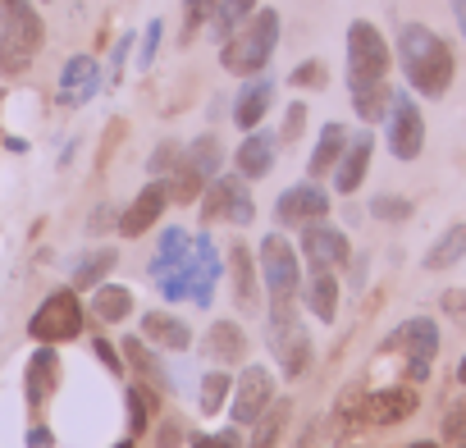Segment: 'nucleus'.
<instances>
[{
    "label": "nucleus",
    "mask_w": 466,
    "mask_h": 448,
    "mask_svg": "<svg viewBox=\"0 0 466 448\" xmlns=\"http://www.w3.org/2000/svg\"><path fill=\"white\" fill-rule=\"evenodd\" d=\"M398 60H402V74H407L411 92L439 101V97L452 87L457 65H452L448 42H443L434 28H425V24H402V33H398Z\"/></svg>",
    "instance_id": "obj_1"
},
{
    "label": "nucleus",
    "mask_w": 466,
    "mask_h": 448,
    "mask_svg": "<svg viewBox=\"0 0 466 448\" xmlns=\"http://www.w3.org/2000/svg\"><path fill=\"white\" fill-rule=\"evenodd\" d=\"M42 42H46L42 15L28 5V0H10V5L0 10V74H10V78L28 74Z\"/></svg>",
    "instance_id": "obj_2"
},
{
    "label": "nucleus",
    "mask_w": 466,
    "mask_h": 448,
    "mask_svg": "<svg viewBox=\"0 0 466 448\" xmlns=\"http://www.w3.org/2000/svg\"><path fill=\"white\" fill-rule=\"evenodd\" d=\"M275 46H279V15H275V10H257L238 33L224 42L219 65H224L228 74H243V78H248V74H261V69L270 65Z\"/></svg>",
    "instance_id": "obj_3"
},
{
    "label": "nucleus",
    "mask_w": 466,
    "mask_h": 448,
    "mask_svg": "<svg viewBox=\"0 0 466 448\" xmlns=\"http://www.w3.org/2000/svg\"><path fill=\"white\" fill-rule=\"evenodd\" d=\"M266 343H270V352L279 357V371H284L289 380H302V375L311 371V357H316V348H311V334H307V325L298 321V307H293V298H270V325H266Z\"/></svg>",
    "instance_id": "obj_4"
},
{
    "label": "nucleus",
    "mask_w": 466,
    "mask_h": 448,
    "mask_svg": "<svg viewBox=\"0 0 466 448\" xmlns=\"http://www.w3.org/2000/svg\"><path fill=\"white\" fill-rule=\"evenodd\" d=\"M28 334H33L37 343H69V339H78V334H83V302H78L69 289H65V293H51V298L33 311Z\"/></svg>",
    "instance_id": "obj_5"
},
{
    "label": "nucleus",
    "mask_w": 466,
    "mask_h": 448,
    "mask_svg": "<svg viewBox=\"0 0 466 448\" xmlns=\"http://www.w3.org/2000/svg\"><path fill=\"white\" fill-rule=\"evenodd\" d=\"M389 74V46L375 24L357 19L348 28V83H380Z\"/></svg>",
    "instance_id": "obj_6"
},
{
    "label": "nucleus",
    "mask_w": 466,
    "mask_h": 448,
    "mask_svg": "<svg viewBox=\"0 0 466 448\" xmlns=\"http://www.w3.org/2000/svg\"><path fill=\"white\" fill-rule=\"evenodd\" d=\"M261 275H266L270 298H298L302 293V257L293 252V243L284 234L261 239Z\"/></svg>",
    "instance_id": "obj_7"
},
{
    "label": "nucleus",
    "mask_w": 466,
    "mask_h": 448,
    "mask_svg": "<svg viewBox=\"0 0 466 448\" xmlns=\"http://www.w3.org/2000/svg\"><path fill=\"white\" fill-rule=\"evenodd\" d=\"M389 348H407V375H411V380H425L430 366H434V357H439V325L425 321V316H416V321L398 325V330L384 339V352H389Z\"/></svg>",
    "instance_id": "obj_8"
},
{
    "label": "nucleus",
    "mask_w": 466,
    "mask_h": 448,
    "mask_svg": "<svg viewBox=\"0 0 466 448\" xmlns=\"http://www.w3.org/2000/svg\"><path fill=\"white\" fill-rule=\"evenodd\" d=\"M210 192H206V219H228V224H252L257 219V206H252V192H248V183L243 178H233V174H215L210 183H206Z\"/></svg>",
    "instance_id": "obj_9"
},
{
    "label": "nucleus",
    "mask_w": 466,
    "mask_h": 448,
    "mask_svg": "<svg viewBox=\"0 0 466 448\" xmlns=\"http://www.w3.org/2000/svg\"><path fill=\"white\" fill-rule=\"evenodd\" d=\"M389 128H384V137H389V151L398 156V160H416L420 156V147H425V119H420V110H416V101L411 97H402V92H393V106H389Z\"/></svg>",
    "instance_id": "obj_10"
},
{
    "label": "nucleus",
    "mask_w": 466,
    "mask_h": 448,
    "mask_svg": "<svg viewBox=\"0 0 466 448\" xmlns=\"http://www.w3.org/2000/svg\"><path fill=\"white\" fill-rule=\"evenodd\" d=\"M270 402H275V375H270L266 366H243L238 384H233V393H228L233 421H238V425H252Z\"/></svg>",
    "instance_id": "obj_11"
},
{
    "label": "nucleus",
    "mask_w": 466,
    "mask_h": 448,
    "mask_svg": "<svg viewBox=\"0 0 466 448\" xmlns=\"http://www.w3.org/2000/svg\"><path fill=\"white\" fill-rule=\"evenodd\" d=\"M302 257L311 261V270H339L352 261V248H348L343 229H334L325 219H311V224H302Z\"/></svg>",
    "instance_id": "obj_12"
},
{
    "label": "nucleus",
    "mask_w": 466,
    "mask_h": 448,
    "mask_svg": "<svg viewBox=\"0 0 466 448\" xmlns=\"http://www.w3.org/2000/svg\"><path fill=\"white\" fill-rule=\"evenodd\" d=\"M420 407V393L411 384H389V389H370L361 398V425H398Z\"/></svg>",
    "instance_id": "obj_13"
},
{
    "label": "nucleus",
    "mask_w": 466,
    "mask_h": 448,
    "mask_svg": "<svg viewBox=\"0 0 466 448\" xmlns=\"http://www.w3.org/2000/svg\"><path fill=\"white\" fill-rule=\"evenodd\" d=\"M329 215V192L311 178V183H293L289 192H279V201H275V219L279 224H311V219H325Z\"/></svg>",
    "instance_id": "obj_14"
},
{
    "label": "nucleus",
    "mask_w": 466,
    "mask_h": 448,
    "mask_svg": "<svg viewBox=\"0 0 466 448\" xmlns=\"http://www.w3.org/2000/svg\"><path fill=\"white\" fill-rule=\"evenodd\" d=\"M165 206H169V188H165V178L147 183V188L133 197V206L119 215V234H124V239H142L151 224L165 215Z\"/></svg>",
    "instance_id": "obj_15"
},
{
    "label": "nucleus",
    "mask_w": 466,
    "mask_h": 448,
    "mask_svg": "<svg viewBox=\"0 0 466 448\" xmlns=\"http://www.w3.org/2000/svg\"><path fill=\"white\" fill-rule=\"evenodd\" d=\"M370 156H375L370 128H366V133H348V147H343V156H339V165H334V188H339L343 197L361 188V178H366V169H370Z\"/></svg>",
    "instance_id": "obj_16"
},
{
    "label": "nucleus",
    "mask_w": 466,
    "mask_h": 448,
    "mask_svg": "<svg viewBox=\"0 0 466 448\" xmlns=\"http://www.w3.org/2000/svg\"><path fill=\"white\" fill-rule=\"evenodd\" d=\"M56 384H60V357H56V343H37V352H33V361H28V380H24V389H28V407H42V402L56 393Z\"/></svg>",
    "instance_id": "obj_17"
},
{
    "label": "nucleus",
    "mask_w": 466,
    "mask_h": 448,
    "mask_svg": "<svg viewBox=\"0 0 466 448\" xmlns=\"http://www.w3.org/2000/svg\"><path fill=\"white\" fill-rule=\"evenodd\" d=\"M206 357H215L219 366H243L248 361V334L238 321H215L206 330Z\"/></svg>",
    "instance_id": "obj_18"
},
{
    "label": "nucleus",
    "mask_w": 466,
    "mask_h": 448,
    "mask_svg": "<svg viewBox=\"0 0 466 448\" xmlns=\"http://www.w3.org/2000/svg\"><path fill=\"white\" fill-rule=\"evenodd\" d=\"M96 87H101V74H96V60L92 56H74L60 69V101L65 106H83Z\"/></svg>",
    "instance_id": "obj_19"
},
{
    "label": "nucleus",
    "mask_w": 466,
    "mask_h": 448,
    "mask_svg": "<svg viewBox=\"0 0 466 448\" xmlns=\"http://www.w3.org/2000/svg\"><path fill=\"white\" fill-rule=\"evenodd\" d=\"M275 147H279V137H275V133L252 128V133H248V142L238 147V174H243V178H266V174L275 169Z\"/></svg>",
    "instance_id": "obj_20"
},
{
    "label": "nucleus",
    "mask_w": 466,
    "mask_h": 448,
    "mask_svg": "<svg viewBox=\"0 0 466 448\" xmlns=\"http://www.w3.org/2000/svg\"><path fill=\"white\" fill-rule=\"evenodd\" d=\"M142 339H147V343H160V348H169V352H183V348L192 343V330H187V321H178V316H169V311H147V316H142Z\"/></svg>",
    "instance_id": "obj_21"
},
{
    "label": "nucleus",
    "mask_w": 466,
    "mask_h": 448,
    "mask_svg": "<svg viewBox=\"0 0 466 448\" xmlns=\"http://www.w3.org/2000/svg\"><path fill=\"white\" fill-rule=\"evenodd\" d=\"M302 302L311 307L316 321H334L339 316V275L334 270H311V280L302 284Z\"/></svg>",
    "instance_id": "obj_22"
},
{
    "label": "nucleus",
    "mask_w": 466,
    "mask_h": 448,
    "mask_svg": "<svg viewBox=\"0 0 466 448\" xmlns=\"http://www.w3.org/2000/svg\"><path fill=\"white\" fill-rule=\"evenodd\" d=\"M228 275H233V298H238V307H252L257 302V261H252L248 243H228Z\"/></svg>",
    "instance_id": "obj_23"
},
{
    "label": "nucleus",
    "mask_w": 466,
    "mask_h": 448,
    "mask_svg": "<svg viewBox=\"0 0 466 448\" xmlns=\"http://www.w3.org/2000/svg\"><path fill=\"white\" fill-rule=\"evenodd\" d=\"M393 106V87L380 78V83H352V110L361 124H380Z\"/></svg>",
    "instance_id": "obj_24"
},
{
    "label": "nucleus",
    "mask_w": 466,
    "mask_h": 448,
    "mask_svg": "<svg viewBox=\"0 0 466 448\" xmlns=\"http://www.w3.org/2000/svg\"><path fill=\"white\" fill-rule=\"evenodd\" d=\"M343 147H348V128H343V124H325V128H320V142H316V151H311V160H307V174H311V178L334 174Z\"/></svg>",
    "instance_id": "obj_25"
},
{
    "label": "nucleus",
    "mask_w": 466,
    "mask_h": 448,
    "mask_svg": "<svg viewBox=\"0 0 466 448\" xmlns=\"http://www.w3.org/2000/svg\"><path fill=\"white\" fill-rule=\"evenodd\" d=\"M178 165H187V169H197L206 183L219 174V165H224V147H219V137L215 133H206V137H197V142H187L183 151H178Z\"/></svg>",
    "instance_id": "obj_26"
},
{
    "label": "nucleus",
    "mask_w": 466,
    "mask_h": 448,
    "mask_svg": "<svg viewBox=\"0 0 466 448\" xmlns=\"http://www.w3.org/2000/svg\"><path fill=\"white\" fill-rule=\"evenodd\" d=\"M92 316L106 321V325H119L133 316V293L124 284H96L92 289Z\"/></svg>",
    "instance_id": "obj_27"
},
{
    "label": "nucleus",
    "mask_w": 466,
    "mask_h": 448,
    "mask_svg": "<svg viewBox=\"0 0 466 448\" xmlns=\"http://www.w3.org/2000/svg\"><path fill=\"white\" fill-rule=\"evenodd\" d=\"M124 402H128V434H147V425L160 412V389L156 384H128Z\"/></svg>",
    "instance_id": "obj_28"
},
{
    "label": "nucleus",
    "mask_w": 466,
    "mask_h": 448,
    "mask_svg": "<svg viewBox=\"0 0 466 448\" xmlns=\"http://www.w3.org/2000/svg\"><path fill=\"white\" fill-rule=\"evenodd\" d=\"M270 78H257V83H248L243 92H238V106H233V119H238V128H257L261 124V115L270 110Z\"/></svg>",
    "instance_id": "obj_29"
},
{
    "label": "nucleus",
    "mask_w": 466,
    "mask_h": 448,
    "mask_svg": "<svg viewBox=\"0 0 466 448\" xmlns=\"http://www.w3.org/2000/svg\"><path fill=\"white\" fill-rule=\"evenodd\" d=\"M289 416H293V402H289V398H275V402L252 421V425H257V434H252V443H248V448H275V443L284 439Z\"/></svg>",
    "instance_id": "obj_30"
},
{
    "label": "nucleus",
    "mask_w": 466,
    "mask_h": 448,
    "mask_svg": "<svg viewBox=\"0 0 466 448\" xmlns=\"http://www.w3.org/2000/svg\"><path fill=\"white\" fill-rule=\"evenodd\" d=\"M457 261H466V224H452L439 234V243L425 252V270H448Z\"/></svg>",
    "instance_id": "obj_31"
},
{
    "label": "nucleus",
    "mask_w": 466,
    "mask_h": 448,
    "mask_svg": "<svg viewBox=\"0 0 466 448\" xmlns=\"http://www.w3.org/2000/svg\"><path fill=\"white\" fill-rule=\"evenodd\" d=\"M115 261H119L115 248H96V252H87L83 261H74V289H96V284H106V275L115 270Z\"/></svg>",
    "instance_id": "obj_32"
},
{
    "label": "nucleus",
    "mask_w": 466,
    "mask_h": 448,
    "mask_svg": "<svg viewBox=\"0 0 466 448\" xmlns=\"http://www.w3.org/2000/svg\"><path fill=\"white\" fill-rule=\"evenodd\" d=\"M252 15H257V0H219L215 15H210L215 19V42H228Z\"/></svg>",
    "instance_id": "obj_33"
},
{
    "label": "nucleus",
    "mask_w": 466,
    "mask_h": 448,
    "mask_svg": "<svg viewBox=\"0 0 466 448\" xmlns=\"http://www.w3.org/2000/svg\"><path fill=\"white\" fill-rule=\"evenodd\" d=\"M187 243H192V239H187L183 229H165V234H160V252L147 261V270H151V275H165V270L183 266V261H187Z\"/></svg>",
    "instance_id": "obj_34"
},
{
    "label": "nucleus",
    "mask_w": 466,
    "mask_h": 448,
    "mask_svg": "<svg viewBox=\"0 0 466 448\" xmlns=\"http://www.w3.org/2000/svg\"><path fill=\"white\" fill-rule=\"evenodd\" d=\"M361 398L366 389L361 384H348L334 402V416H329V434H348V425H361Z\"/></svg>",
    "instance_id": "obj_35"
},
{
    "label": "nucleus",
    "mask_w": 466,
    "mask_h": 448,
    "mask_svg": "<svg viewBox=\"0 0 466 448\" xmlns=\"http://www.w3.org/2000/svg\"><path fill=\"white\" fill-rule=\"evenodd\" d=\"M119 352H124V357H128V361H133V366H137V371H142V375H147L156 389H169V375H165V371H160V361L151 357L147 339H124V348H119Z\"/></svg>",
    "instance_id": "obj_36"
},
{
    "label": "nucleus",
    "mask_w": 466,
    "mask_h": 448,
    "mask_svg": "<svg viewBox=\"0 0 466 448\" xmlns=\"http://www.w3.org/2000/svg\"><path fill=\"white\" fill-rule=\"evenodd\" d=\"M228 393H233V380H228V371H224V366L206 371V380H201V412H206V416H215V412L228 402Z\"/></svg>",
    "instance_id": "obj_37"
},
{
    "label": "nucleus",
    "mask_w": 466,
    "mask_h": 448,
    "mask_svg": "<svg viewBox=\"0 0 466 448\" xmlns=\"http://www.w3.org/2000/svg\"><path fill=\"white\" fill-rule=\"evenodd\" d=\"M165 188H169V201H197L201 188H206V178L197 169H187V165H174L169 178H165Z\"/></svg>",
    "instance_id": "obj_38"
},
{
    "label": "nucleus",
    "mask_w": 466,
    "mask_h": 448,
    "mask_svg": "<svg viewBox=\"0 0 466 448\" xmlns=\"http://www.w3.org/2000/svg\"><path fill=\"white\" fill-rule=\"evenodd\" d=\"M192 284H197V266H192V261H183V266L165 270L160 293H165V302H183V298H192Z\"/></svg>",
    "instance_id": "obj_39"
},
{
    "label": "nucleus",
    "mask_w": 466,
    "mask_h": 448,
    "mask_svg": "<svg viewBox=\"0 0 466 448\" xmlns=\"http://www.w3.org/2000/svg\"><path fill=\"white\" fill-rule=\"evenodd\" d=\"M370 215H375V219L398 224V219H407V215H411V201H407V197H393V192H380V197H370Z\"/></svg>",
    "instance_id": "obj_40"
},
{
    "label": "nucleus",
    "mask_w": 466,
    "mask_h": 448,
    "mask_svg": "<svg viewBox=\"0 0 466 448\" xmlns=\"http://www.w3.org/2000/svg\"><path fill=\"white\" fill-rule=\"evenodd\" d=\"M178 151H183L178 142H160V147L151 151V160H147V174H156V178H160V174H169V169L178 165Z\"/></svg>",
    "instance_id": "obj_41"
},
{
    "label": "nucleus",
    "mask_w": 466,
    "mask_h": 448,
    "mask_svg": "<svg viewBox=\"0 0 466 448\" xmlns=\"http://www.w3.org/2000/svg\"><path fill=\"white\" fill-rule=\"evenodd\" d=\"M106 229H119V206H110V201H101L87 219V234H106Z\"/></svg>",
    "instance_id": "obj_42"
},
{
    "label": "nucleus",
    "mask_w": 466,
    "mask_h": 448,
    "mask_svg": "<svg viewBox=\"0 0 466 448\" xmlns=\"http://www.w3.org/2000/svg\"><path fill=\"white\" fill-rule=\"evenodd\" d=\"M215 5H219V0H187V28H183V42H187L210 15H215Z\"/></svg>",
    "instance_id": "obj_43"
},
{
    "label": "nucleus",
    "mask_w": 466,
    "mask_h": 448,
    "mask_svg": "<svg viewBox=\"0 0 466 448\" xmlns=\"http://www.w3.org/2000/svg\"><path fill=\"white\" fill-rule=\"evenodd\" d=\"M293 87H325V65L320 60H307L293 69Z\"/></svg>",
    "instance_id": "obj_44"
},
{
    "label": "nucleus",
    "mask_w": 466,
    "mask_h": 448,
    "mask_svg": "<svg viewBox=\"0 0 466 448\" xmlns=\"http://www.w3.org/2000/svg\"><path fill=\"white\" fill-rule=\"evenodd\" d=\"M439 307H443V316H448V321L466 325V289H448V293L439 298Z\"/></svg>",
    "instance_id": "obj_45"
},
{
    "label": "nucleus",
    "mask_w": 466,
    "mask_h": 448,
    "mask_svg": "<svg viewBox=\"0 0 466 448\" xmlns=\"http://www.w3.org/2000/svg\"><path fill=\"white\" fill-rule=\"evenodd\" d=\"M192 448H243L238 430H219V434H192Z\"/></svg>",
    "instance_id": "obj_46"
},
{
    "label": "nucleus",
    "mask_w": 466,
    "mask_h": 448,
    "mask_svg": "<svg viewBox=\"0 0 466 448\" xmlns=\"http://www.w3.org/2000/svg\"><path fill=\"white\" fill-rule=\"evenodd\" d=\"M302 128H307V106H302V101H293V106H289V115H284V133H279V137L298 142V137H302Z\"/></svg>",
    "instance_id": "obj_47"
},
{
    "label": "nucleus",
    "mask_w": 466,
    "mask_h": 448,
    "mask_svg": "<svg viewBox=\"0 0 466 448\" xmlns=\"http://www.w3.org/2000/svg\"><path fill=\"white\" fill-rule=\"evenodd\" d=\"M160 28H165L160 19H151V24H147V37H142V51H137V65H142V69H147V65L156 60V46H160Z\"/></svg>",
    "instance_id": "obj_48"
},
{
    "label": "nucleus",
    "mask_w": 466,
    "mask_h": 448,
    "mask_svg": "<svg viewBox=\"0 0 466 448\" xmlns=\"http://www.w3.org/2000/svg\"><path fill=\"white\" fill-rule=\"evenodd\" d=\"M96 357H101V366H110V375H124V357H119V348H110V339H96Z\"/></svg>",
    "instance_id": "obj_49"
},
{
    "label": "nucleus",
    "mask_w": 466,
    "mask_h": 448,
    "mask_svg": "<svg viewBox=\"0 0 466 448\" xmlns=\"http://www.w3.org/2000/svg\"><path fill=\"white\" fill-rule=\"evenodd\" d=\"M461 430H466V398H461V402H457V407L443 416V434H448V439H457Z\"/></svg>",
    "instance_id": "obj_50"
},
{
    "label": "nucleus",
    "mask_w": 466,
    "mask_h": 448,
    "mask_svg": "<svg viewBox=\"0 0 466 448\" xmlns=\"http://www.w3.org/2000/svg\"><path fill=\"white\" fill-rule=\"evenodd\" d=\"M183 434H187V425H183V421H165V434H160V448H174V443H178Z\"/></svg>",
    "instance_id": "obj_51"
},
{
    "label": "nucleus",
    "mask_w": 466,
    "mask_h": 448,
    "mask_svg": "<svg viewBox=\"0 0 466 448\" xmlns=\"http://www.w3.org/2000/svg\"><path fill=\"white\" fill-rule=\"evenodd\" d=\"M128 46H133V37H119V46H115V56H110V83L119 78V65H124V56H128Z\"/></svg>",
    "instance_id": "obj_52"
},
{
    "label": "nucleus",
    "mask_w": 466,
    "mask_h": 448,
    "mask_svg": "<svg viewBox=\"0 0 466 448\" xmlns=\"http://www.w3.org/2000/svg\"><path fill=\"white\" fill-rule=\"evenodd\" d=\"M51 443H56V439H51L46 425H33V430H28V448H51Z\"/></svg>",
    "instance_id": "obj_53"
},
{
    "label": "nucleus",
    "mask_w": 466,
    "mask_h": 448,
    "mask_svg": "<svg viewBox=\"0 0 466 448\" xmlns=\"http://www.w3.org/2000/svg\"><path fill=\"white\" fill-rule=\"evenodd\" d=\"M452 19H457V28H461V37H466V0H452Z\"/></svg>",
    "instance_id": "obj_54"
},
{
    "label": "nucleus",
    "mask_w": 466,
    "mask_h": 448,
    "mask_svg": "<svg viewBox=\"0 0 466 448\" xmlns=\"http://www.w3.org/2000/svg\"><path fill=\"white\" fill-rule=\"evenodd\" d=\"M457 384H466V352H461V361H457Z\"/></svg>",
    "instance_id": "obj_55"
},
{
    "label": "nucleus",
    "mask_w": 466,
    "mask_h": 448,
    "mask_svg": "<svg viewBox=\"0 0 466 448\" xmlns=\"http://www.w3.org/2000/svg\"><path fill=\"white\" fill-rule=\"evenodd\" d=\"M452 448H466V430H461V434H457V439H452Z\"/></svg>",
    "instance_id": "obj_56"
},
{
    "label": "nucleus",
    "mask_w": 466,
    "mask_h": 448,
    "mask_svg": "<svg viewBox=\"0 0 466 448\" xmlns=\"http://www.w3.org/2000/svg\"><path fill=\"white\" fill-rule=\"evenodd\" d=\"M407 448H439V443H430V439H420V443H407Z\"/></svg>",
    "instance_id": "obj_57"
},
{
    "label": "nucleus",
    "mask_w": 466,
    "mask_h": 448,
    "mask_svg": "<svg viewBox=\"0 0 466 448\" xmlns=\"http://www.w3.org/2000/svg\"><path fill=\"white\" fill-rule=\"evenodd\" d=\"M115 448H133V439H119V443H115Z\"/></svg>",
    "instance_id": "obj_58"
},
{
    "label": "nucleus",
    "mask_w": 466,
    "mask_h": 448,
    "mask_svg": "<svg viewBox=\"0 0 466 448\" xmlns=\"http://www.w3.org/2000/svg\"><path fill=\"white\" fill-rule=\"evenodd\" d=\"M5 5H10V0H0V10H5Z\"/></svg>",
    "instance_id": "obj_59"
}]
</instances>
